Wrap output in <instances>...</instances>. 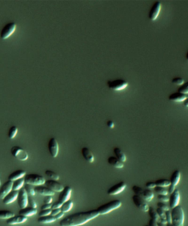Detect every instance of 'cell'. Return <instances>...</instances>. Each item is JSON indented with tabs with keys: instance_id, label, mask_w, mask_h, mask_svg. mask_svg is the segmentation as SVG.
Returning a JSON list of instances; mask_svg holds the SVG:
<instances>
[{
	"instance_id": "53",
	"label": "cell",
	"mask_w": 188,
	"mask_h": 226,
	"mask_svg": "<svg viewBox=\"0 0 188 226\" xmlns=\"http://www.w3.org/2000/svg\"><path fill=\"white\" fill-rule=\"evenodd\" d=\"M63 216H64V213L62 212H60V213H59V214H57V215L54 216V217H55L56 220H57V219H60L62 218V217H63Z\"/></svg>"
},
{
	"instance_id": "44",
	"label": "cell",
	"mask_w": 188,
	"mask_h": 226,
	"mask_svg": "<svg viewBox=\"0 0 188 226\" xmlns=\"http://www.w3.org/2000/svg\"><path fill=\"white\" fill-rule=\"evenodd\" d=\"M51 212H52V209H47V210H41L39 212L38 215L39 217H44V216L50 215Z\"/></svg>"
},
{
	"instance_id": "49",
	"label": "cell",
	"mask_w": 188,
	"mask_h": 226,
	"mask_svg": "<svg viewBox=\"0 0 188 226\" xmlns=\"http://www.w3.org/2000/svg\"><path fill=\"white\" fill-rule=\"evenodd\" d=\"M52 202V196H46L45 198L44 199V203L45 204H51Z\"/></svg>"
},
{
	"instance_id": "47",
	"label": "cell",
	"mask_w": 188,
	"mask_h": 226,
	"mask_svg": "<svg viewBox=\"0 0 188 226\" xmlns=\"http://www.w3.org/2000/svg\"><path fill=\"white\" fill-rule=\"evenodd\" d=\"M62 204L59 201H57V202H54L53 203H52V208L51 209H60V207L62 206Z\"/></svg>"
},
{
	"instance_id": "14",
	"label": "cell",
	"mask_w": 188,
	"mask_h": 226,
	"mask_svg": "<svg viewBox=\"0 0 188 226\" xmlns=\"http://www.w3.org/2000/svg\"><path fill=\"white\" fill-rule=\"evenodd\" d=\"M44 184L47 187L54 192H61L64 189V186L62 184L57 182V181H54V180H47Z\"/></svg>"
},
{
	"instance_id": "42",
	"label": "cell",
	"mask_w": 188,
	"mask_h": 226,
	"mask_svg": "<svg viewBox=\"0 0 188 226\" xmlns=\"http://www.w3.org/2000/svg\"><path fill=\"white\" fill-rule=\"evenodd\" d=\"M171 82L175 84V85H179V86H181V85H182L184 83V80L182 78H181V77H175V78L171 80Z\"/></svg>"
},
{
	"instance_id": "10",
	"label": "cell",
	"mask_w": 188,
	"mask_h": 226,
	"mask_svg": "<svg viewBox=\"0 0 188 226\" xmlns=\"http://www.w3.org/2000/svg\"><path fill=\"white\" fill-rule=\"evenodd\" d=\"M48 149L52 158H56L59 153V145L55 138H51L48 143Z\"/></svg>"
},
{
	"instance_id": "5",
	"label": "cell",
	"mask_w": 188,
	"mask_h": 226,
	"mask_svg": "<svg viewBox=\"0 0 188 226\" xmlns=\"http://www.w3.org/2000/svg\"><path fill=\"white\" fill-rule=\"evenodd\" d=\"M11 153L12 156L19 161H27L29 158L27 151L19 146H14L11 150Z\"/></svg>"
},
{
	"instance_id": "26",
	"label": "cell",
	"mask_w": 188,
	"mask_h": 226,
	"mask_svg": "<svg viewBox=\"0 0 188 226\" xmlns=\"http://www.w3.org/2000/svg\"><path fill=\"white\" fill-rule=\"evenodd\" d=\"M154 192L151 191V189H143V194H142L141 197L145 201H146V202L148 203V202H150V201L152 200V199L154 198Z\"/></svg>"
},
{
	"instance_id": "54",
	"label": "cell",
	"mask_w": 188,
	"mask_h": 226,
	"mask_svg": "<svg viewBox=\"0 0 188 226\" xmlns=\"http://www.w3.org/2000/svg\"><path fill=\"white\" fill-rule=\"evenodd\" d=\"M107 125H108L109 128H113L115 126V123L113 121H111V120H109L108 122H107Z\"/></svg>"
},
{
	"instance_id": "57",
	"label": "cell",
	"mask_w": 188,
	"mask_h": 226,
	"mask_svg": "<svg viewBox=\"0 0 188 226\" xmlns=\"http://www.w3.org/2000/svg\"><path fill=\"white\" fill-rule=\"evenodd\" d=\"M157 225L158 226H166V225H164V224H162L161 222H157Z\"/></svg>"
},
{
	"instance_id": "13",
	"label": "cell",
	"mask_w": 188,
	"mask_h": 226,
	"mask_svg": "<svg viewBox=\"0 0 188 226\" xmlns=\"http://www.w3.org/2000/svg\"><path fill=\"white\" fill-rule=\"evenodd\" d=\"M18 204L20 209H24L28 206V194L24 190V189H21L19 191L18 194Z\"/></svg>"
},
{
	"instance_id": "58",
	"label": "cell",
	"mask_w": 188,
	"mask_h": 226,
	"mask_svg": "<svg viewBox=\"0 0 188 226\" xmlns=\"http://www.w3.org/2000/svg\"><path fill=\"white\" fill-rule=\"evenodd\" d=\"M166 226H174V225H173L171 223H167V225H166Z\"/></svg>"
},
{
	"instance_id": "36",
	"label": "cell",
	"mask_w": 188,
	"mask_h": 226,
	"mask_svg": "<svg viewBox=\"0 0 188 226\" xmlns=\"http://www.w3.org/2000/svg\"><path fill=\"white\" fill-rule=\"evenodd\" d=\"M154 192L157 194H163V195H168V191L165 187H160V186H156L154 188Z\"/></svg>"
},
{
	"instance_id": "41",
	"label": "cell",
	"mask_w": 188,
	"mask_h": 226,
	"mask_svg": "<svg viewBox=\"0 0 188 226\" xmlns=\"http://www.w3.org/2000/svg\"><path fill=\"white\" fill-rule=\"evenodd\" d=\"M28 205L29 206V207L32 208H37V203H36L35 200L32 196L28 195Z\"/></svg>"
},
{
	"instance_id": "9",
	"label": "cell",
	"mask_w": 188,
	"mask_h": 226,
	"mask_svg": "<svg viewBox=\"0 0 188 226\" xmlns=\"http://www.w3.org/2000/svg\"><path fill=\"white\" fill-rule=\"evenodd\" d=\"M132 199L133 203L137 208H138L142 212H148L149 206H148L147 202L145 201L141 197L136 195V194H133Z\"/></svg>"
},
{
	"instance_id": "43",
	"label": "cell",
	"mask_w": 188,
	"mask_h": 226,
	"mask_svg": "<svg viewBox=\"0 0 188 226\" xmlns=\"http://www.w3.org/2000/svg\"><path fill=\"white\" fill-rule=\"evenodd\" d=\"M157 199L159 200V202H164V203H168L169 200V197L168 195H163V194H158Z\"/></svg>"
},
{
	"instance_id": "27",
	"label": "cell",
	"mask_w": 188,
	"mask_h": 226,
	"mask_svg": "<svg viewBox=\"0 0 188 226\" xmlns=\"http://www.w3.org/2000/svg\"><path fill=\"white\" fill-rule=\"evenodd\" d=\"M113 152H114L115 157L118 158L119 161H121L122 163H124L126 161V156L125 155V153L120 149L119 147H115L113 149Z\"/></svg>"
},
{
	"instance_id": "24",
	"label": "cell",
	"mask_w": 188,
	"mask_h": 226,
	"mask_svg": "<svg viewBox=\"0 0 188 226\" xmlns=\"http://www.w3.org/2000/svg\"><path fill=\"white\" fill-rule=\"evenodd\" d=\"M82 155L83 156V158L89 163H93L94 162V158L93 154L92 153V152L87 147H83L82 149Z\"/></svg>"
},
{
	"instance_id": "3",
	"label": "cell",
	"mask_w": 188,
	"mask_h": 226,
	"mask_svg": "<svg viewBox=\"0 0 188 226\" xmlns=\"http://www.w3.org/2000/svg\"><path fill=\"white\" fill-rule=\"evenodd\" d=\"M122 205V203L119 200H112L110 202L104 204L98 208L96 209L98 211L99 214L100 215H105V214H108V213L113 212L115 209L120 208Z\"/></svg>"
},
{
	"instance_id": "61",
	"label": "cell",
	"mask_w": 188,
	"mask_h": 226,
	"mask_svg": "<svg viewBox=\"0 0 188 226\" xmlns=\"http://www.w3.org/2000/svg\"><path fill=\"white\" fill-rule=\"evenodd\" d=\"M146 226H148V225H146Z\"/></svg>"
},
{
	"instance_id": "25",
	"label": "cell",
	"mask_w": 188,
	"mask_h": 226,
	"mask_svg": "<svg viewBox=\"0 0 188 226\" xmlns=\"http://www.w3.org/2000/svg\"><path fill=\"white\" fill-rule=\"evenodd\" d=\"M108 162L109 164L113 166V167L117 168V169H122V168H123V166H124L123 163H122L121 161H119V160L116 157H115V156H110V157H109L108 159Z\"/></svg>"
},
{
	"instance_id": "40",
	"label": "cell",
	"mask_w": 188,
	"mask_h": 226,
	"mask_svg": "<svg viewBox=\"0 0 188 226\" xmlns=\"http://www.w3.org/2000/svg\"><path fill=\"white\" fill-rule=\"evenodd\" d=\"M156 206H157V208H159V209H162V210H164L165 212H166V211H169L170 210L169 205H168V203H167L158 202L157 203H156Z\"/></svg>"
},
{
	"instance_id": "21",
	"label": "cell",
	"mask_w": 188,
	"mask_h": 226,
	"mask_svg": "<svg viewBox=\"0 0 188 226\" xmlns=\"http://www.w3.org/2000/svg\"><path fill=\"white\" fill-rule=\"evenodd\" d=\"M37 214V209L35 208H32V207H26L24 209H21L20 211L19 212V215L24 216V217H31V216H33L35 214Z\"/></svg>"
},
{
	"instance_id": "46",
	"label": "cell",
	"mask_w": 188,
	"mask_h": 226,
	"mask_svg": "<svg viewBox=\"0 0 188 226\" xmlns=\"http://www.w3.org/2000/svg\"><path fill=\"white\" fill-rule=\"evenodd\" d=\"M165 219L167 221V223H172V217H171V213L170 210L165 212Z\"/></svg>"
},
{
	"instance_id": "19",
	"label": "cell",
	"mask_w": 188,
	"mask_h": 226,
	"mask_svg": "<svg viewBox=\"0 0 188 226\" xmlns=\"http://www.w3.org/2000/svg\"><path fill=\"white\" fill-rule=\"evenodd\" d=\"M35 192L38 194H41L44 196H53L54 194V192L51 190L50 189L47 187V186H37L34 188Z\"/></svg>"
},
{
	"instance_id": "51",
	"label": "cell",
	"mask_w": 188,
	"mask_h": 226,
	"mask_svg": "<svg viewBox=\"0 0 188 226\" xmlns=\"http://www.w3.org/2000/svg\"><path fill=\"white\" fill-rule=\"evenodd\" d=\"M61 212L60 209H52V212H51V214L50 215L53 216V217H54V216L57 215V214H59Z\"/></svg>"
},
{
	"instance_id": "18",
	"label": "cell",
	"mask_w": 188,
	"mask_h": 226,
	"mask_svg": "<svg viewBox=\"0 0 188 226\" xmlns=\"http://www.w3.org/2000/svg\"><path fill=\"white\" fill-rule=\"evenodd\" d=\"M27 220V217H24V216L21 215H18V216H14L11 218L7 219L6 222H7L8 225H17V224H21L25 222Z\"/></svg>"
},
{
	"instance_id": "30",
	"label": "cell",
	"mask_w": 188,
	"mask_h": 226,
	"mask_svg": "<svg viewBox=\"0 0 188 226\" xmlns=\"http://www.w3.org/2000/svg\"><path fill=\"white\" fill-rule=\"evenodd\" d=\"M13 190L14 191H19L20 189H22L25 183H24V178H21V179H18L16 181H13Z\"/></svg>"
},
{
	"instance_id": "8",
	"label": "cell",
	"mask_w": 188,
	"mask_h": 226,
	"mask_svg": "<svg viewBox=\"0 0 188 226\" xmlns=\"http://www.w3.org/2000/svg\"><path fill=\"white\" fill-rule=\"evenodd\" d=\"M181 178V172L179 170H175L174 172H173L172 175H171V179H170V182H171V184L170 186H168V194H171L176 189V186L178 185L179 184V181H180Z\"/></svg>"
},
{
	"instance_id": "59",
	"label": "cell",
	"mask_w": 188,
	"mask_h": 226,
	"mask_svg": "<svg viewBox=\"0 0 188 226\" xmlns=\"http://www.w3.org/2000/svg\"><path fill=\"white\" fill-rule=\"evenodd\" d=\"M186 58H187V60H188V52H187V55H186Z\"/></svg>"
},
{
	"instance_id": "33",
	"label": "cell",
	"mask_w": 188,
	"mask_h": 226,
	"mask_svg": "<svg viewBox=\"0 0 188 226\" xmlns=\"http://www.w3.org/2000/svg\"><path fill=\"white\" fill-rule=\"evenodd\" d=\"M156 186H160V187H168L171 184L170 182V180H166V179H159L156 180V181H154Z\"/></svg>"
},
{
	"instance_id": "11",
	"label": "cell",
	"mask_w": 188,
	"mask_h": 226,
	"mask_svg": "<svg viewBox=\"0 0 188 226\" xmlns=\"http://www.w3.org/2000/svg\"><path fill=\"white\" fill-rule=\"evenodd\" d=\"M179 201H180V193L179 190L175 189L174 192L170 194L169 200H168L170 209H172L179 206Z\"/></svg>"
},
{
	"instance_id": "16",
	"label": "cell",
	"mask_w": 188,
	"mask_h": 226,
	"mask_svg": "<svg viewBox=\"0 0 188 226\" xmlns=\"http://www.w3.org/2000/svg\"><path fill=\"white\" fill-rule=\"evenodd\" d=\"M72 192V189L70 186H67L65 187H64L63 190L60 192V195L58 197V201L60 202L61 203H64L66 201L69 200L70 199L71 195Z\"/></svg>"
},
{
	"instance_id": "29",
	"label": "cell",
	"mask_w": 188,
	"mask_h": 226,
	"mask_svg": "<svg viewBox=\"0 0 188 226\" xmlns=\"http://www.w3.org/2000/svg\"><path fill=\"white\" fill-rule=\"evenodd\" d=\"M73 206H74L73 201L68 200L66 201V202H65L64 203L62 204V206H61L60 209L61 212H63L64 214H65V213L70 212V211L71 210L72 208H73Z\"/></svg>"
},
{
	"instance_id": "55",
	"label": "cell",
	"mask_w": 188,
	"mask_h": 226,
	"mask_svg": "<svg viewBox=\"0 0 188 226\" xmlns=\"http://www.w3.org/2000/svg\"><path fill=\"white\" fill-rule=\"evenodd\" d=\"M159 222H161L162 224H164V225H167V221H166L165 218H160Z\"/></svg>"
},
{
	"instance_id": "17",
	"label": "cell",
	"mask_w": 188,
	"mask_h": 226,
	"mask_svg": "<svg viewBox=\"0 0 188 226\" xmlns=\"http://www.w3.org/2000/svg\"><path fill=\"white\" fill-rule=\"evenodd\" d=\"M13 181L8 180L0 188V199H4L8 193L13 190Z\"/></svg>"
},
{
	"instance_id": "60",
	"label": "cell",
	"mask_w": 188,
	"mask_h": 226,
	"mask_svg": "<svg viewBox=\"0 0 188 226\" xmlns=\"http://www.w3.org/2000/svg\"><path fill=\"white\" fill-rule=\"evenodd\" d=\"M0 184H1V181H0Z\"/></svg>"
},
{
	"instance_id": "22",
	"label": "cell",
	"mask_w": 188,
	"mask_h": 226,
	"mask_svg": "<svg viewBox=\"0 0 188 226\" xmlns=\"http://www.w3.org/2000/svg\"><path fill=\"white\" fill-rule=\"evenodd\" d=\"M26 175V172L22 169H19L14 172L11 173L9 176H8V180L11 181H15L18 179H21L23 178Z\"/></svg>"
},
{
	"instance_id": "15",
	"label": "cell",
	"mask_w": 188,
	"mask_h": 226,
	"mask_svg": "<svg viewBox=\"0 0 188 226\" xmlns=\"http://www.w3.org/2000/svg\"><path fill=\"white\" fill-rule=\"evenodd\" d=\"M162 8V4L160 2H156L154 3V5L151 8V11H150L149 14H148V17H149L150 20L155 21L157 19L158 16H159V13H160Z\"/></svg>"
},
{
	"instance_id": "48",
	"label": "cell",
	"mask_w": 188,
	"mask_h": 226,
	"mask_svg": "<svg viewBox=\"0 0 188 226\" xmlns=\"http://www.w3.org/2000/svg\"><path fill=\"white\" fill-rule=\"evenodd\" d=\"M146 189H154L156 187V184H155V182H153V181H149V182H147L146 184Z\"/></svg>"
},
{
	"instance_id": "35",
	"label": "cell",
	"mask_w": 188,
	"mask_h": 226,
	"mask_svg": "<svg viewBox=\"0 0 188 226\" xmlns=\"http://www.w3.org/2000/svg\"><path fill=\"white\" fill-rule=\"evenodd\" d=\"M18 131H19V129L16 126H12L11 128H10L9 131H8V138L10 139H14V138L16 137V136L17 135Z\"/></svg>"
},
{
	"instance_id": "28",
	"label": "cell",
	"mask_w": 188,
	"mask_h": 226,
	"mask_svg": "<svg viewBox=\"0 0 188 226\" xmlns=\"http://www.w3.org/2000/svg\"><path fill=\"white\" fill-rule=\"evenodd\" d=\"M56 220L55 217L52 215L44 216V217H39L38 219V222L41 224H49L54 222Z\"/></svg>"
},
{
	"instance_id": "39",
	"label": "cell",
	"mask_w": 188,
	"mask_h": 226,
	"mask_svg": "<svg viewBox=\"0 0 188 226\" xmlns=\"http://www.w3.org/2000/svg\"><path fill=\"white\" fill-rule=\"evenodd\" d=\"M178 92H180V93L184 94H188V82H185V83L183 84L182 85L179 86V89H178Z\"/></svg>"
},
{
	"instance_id": "12",
	"label": "cell",
	"mask_w": 188,
	"mask_h": 226,
	"mask_svg": "<svg viewBox=\"0 0 188 226\" xmlns=\"http://www.w3.org/2000/svg\"><path fill=\"white\" fill-rule=\"evenodd\" d=\"M126 184L124 181H121V182L118 183V184H115L110 187L108 190V194L109 195H116V194H120L126 189Z\"/></svg>"
},
{
	"instance_id": "52",
	"label": "cell",
	"mask_w": 188,
	"mask_h": 226,
	"mask_svg": "<svg viewBox=\"0 0 188 226\" xmlns=\"http://www.w3.org/2000/svg\"><path fill=\"white\" fill-rule=\"evenodd\" d=\"M148 226H158L157 222H156V221L153 220V219H150L149 222H148Z\"/></svg>"
},
{
	"instance_id": "7",
	"label": "cell",
	"mask_w": 188,
	"mask_h": 226,
	"mask_svg": "<svg viewBox=\"0 0 188 226\" xmlns=\"http://www.w3.org/2000/svg\"><path fill=\"white\" fill-rule=\"evenodd\" d=\"M108 87L112 90L121 91L126 88L128 85V82L122 79H118L115 80H110L108 82Z\"/></svg>"
},
{
	"instance_id": "34",
	"label": "cell",
	"mask_w": 188,
	"mask_h": 226,
	"mask_svg": "<svg viewBox=\"0 0 188 226\" xmlns=\"http://www.w3.org/2000/svg\"><path fill=\"white\" fill-rule=\"evenodd\" d=\"M45 175L48 178H50V180H54V181H57L60 179V175H57V173L51 170H46Z\"/></svg>"
},
{
	"instance_id": "50",
	"label": "cell",
	"mask_w": 188,
	"mask_h": 226,
	"mask_svg": "<svg viewBox=\"0 0 188 226\" xmlns=\"http://www.w3.org/2000/svg\"><path fill=\"white\" fill-rule=\"evenodd\" d=\"M52 208V203L51 204H45L41 206V210H47V209H51Z\"/></svg>"
},
{
	"instance_id": "4",
	"label": "cell",
	"mask_w": 188,
	"mask_h": 226,
	"mask_svg": "<svg viewBox=\"0 0 188 226\" xmlns=\"http://www.w3.org/2000/svg\"><path fill=\"white\" fill-rule=\"evenodd\" d=\"M24 179L25 184L31 186H42L46 182L44 177L38 174H26Z\"/></svg>"
},
{
	"instance_id": "31",
	"label": "cell",
	"mask_w": 188,
	"mask_h": 226,
	"mask_svg": "<svg viewBox=\"0 0 188 226\" xmlns=\"http://www.w3.org/2000/svg\"><path fill=\"white\" fill-rule=\"evenodd\" d=\"M148 212V214H149L150 218L153 219V220L156 221V222H159V219H160V217H159V215H158L157 213H156V209H154L153 207H149Z\"/></svg>"
},
{
	"instance_id": "56",
	"label": "cell",
	"mask_w": 188,
	"mask_h": 226,
	"mask_svg": "<svg viewBox=\"0 0 188 226\" xmlns=\"http://www.w3.org/2000/svg\"><path fill=\"white\" fill-rule=\"evenodd\" d=\"M184 105L186 107H188V97L184 101Z\"/></svg>"
},
{
	"instance_id": "32",
	"label": "cell",
	"mask_w": 188,
	"mask_h": 226,
	"mask_svg": "<svg viewBox=\"0 0 188 226\" xmlns=\"http://www.w3.org/2000/svg\"><path fill=\"white\" fill-rule=\"evenodd\" d=\"M15 216L14 213L8 210L0 211V219H8Z\"/></svg>"
},
{
	"instance_id": "23",
	"label": "cell",
	"mask_w": 188,
	"mask_h": 226,
	"mask_svg": "<svg viewBox=\"0 0 188 226\" xmlns=\"http://www.w3.org/2000/svg\"><path fill=\"white\" fill-rule=\"evenodd\" d=\"M188 97L187 94H184L180 92H176L169 96V100L174 102H184Z\"/></svg>"
},
{
	"instance_id": "1",
	"label": "cell",
	"mask_w": 188,
	"mask_h": 226,
	"mask_svg": "<svg viewBox=\"0 0 188 226\" xmlns=\"http://www.w3.org/2000/svg\"><path fill=\"white\" fill-rule=\"evenodd\" d=\"M100 214L97 210L81 212L67 216L60 222V226H80L96 218Z\"/></svg>"
},
{
	"instance_id": "6",
	"label": "cell",
	"mask_w": 188,
	"mask_h": 226,
	"mask_svg": "<svg viewBox=\"0 0 188 226\" xmlns=\"http://www.w3.org/2000/svg\"><path fill=\"white\" fill-rule=\"evenodd\" d=\"M16 29V24L14 22H10L6 25L4 26V27L2 29L0 33V38L2 40H5L8 39L15 32Z\"/></svg>"
},
{
	"instance_id": "38",
	"label": "cell",
	"mask_w": 188,
	"mask_h": 226,
	"mask_svg": "<svg viewBox=\"0 0 188 226\" xmlns=\"http://www.w3.org/2000/svg\"><path fill=\"white\" fill-rule=\"evenodd\" d=\"M132 189L133 192L135 193V194L141 197L142 194H143V189H143V188L140 187V186H138L137 185H134L132 187Z\"/></svg>"
},
{
	"instance_id": "37",
	"label": "cell",
	"mask_w": 188,
	"mask_h": 226,
	"mask_svg": "<svg viewBox=\"0 0 188 226\" xmlns=\"http://www.w3.org/2000/svg\"><path fill=\"white\" fill-rule=\"evenodd\" d=\"M24 190L26 191V192L27 193L28 195H30V196H33L35 194V189L33 187H32V186L29 185V184H24Z\"/></svg>"
},
{
	"instance_id": "20",
	"label": "cell",
	"mask_w": 188,
	"mask_h": 226,
	"mask_svg": "<svg viewBox=\"0 0 188 226\" xmlns=\"http://www.w3.org/2000/svg\"><path fill=\"white\" fill-rule=\"evenodd\" d=\"M18 194H19V192H18V191H11V192L8 193L7 195L5 197V198L2 199L3 203L8 205V204H11L12 203H14V201L18 198Z\"/></svg>"
},
{
	"instance_id": "2",
	"label": "cell",
	"mask_w": 188,
	"mask_h": 226,
	"mask_svg": "<svg viewBox=\"0 0 188 226\" xmlns=\"http://www.w3.org/2000/svg\"><path fill=\"white\" fill-rule=\"evenodd\" d=\"M171 217H172V225L174 226H183L184 221V211L180 206L171 209Z\"/></svg>"
},
{
	"instance_id": "45",
	"label": "cell",
	"mask_w": 188,
	"mask_h": 226,
	"mask_svg": "<svg viewBox=\"0 0 188 226\" xmlns=\"http://www.w3.org/2000/svg\"><path fill=\"white\" fill-rule=\"evenodd\" d=\"M156 212L160 218H165V212L164 210L159 209V208H156Z\"/></svg>"
}]
</instances>
